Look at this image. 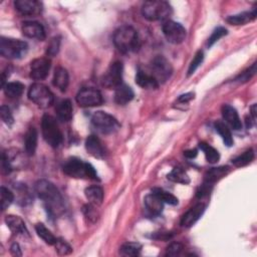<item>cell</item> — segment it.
<instances>
[{
	"label": "cell",
	"instance_id": "cell-1",
	"mask_svg": "<svg viewBox=\"0 0 257 257\" xmlns=\"http://www.w3.org/2000/svg\"><path fill=\"white\" fill-rule=\"evenodd\" d=\"M34 190L51 216L56 217L64 212L63 198L51 182L47 180H39L35 183Z\"/></svg>",
	"mask_w": 257,
	"mask_h": 257
},
{
	"label": "cell",
	"instance_id": "cell-2",
	"mask_svg": "<svg viewBox=\"0 0 257 257\" xmlns=\"http://www.w3.org/2000/svg\"><path fill=\"white\" fill-rule=\"evenodd\" d=\"M63 172L65 175L74 179L99 180L96 169L87 162L77 158L68 159L63 165Z\"/></svg>",
	"mask_w": 257,
	"mask_h": 257
},
{
	"label": "cell",
	"instance_id": "cell-3",
	"mask_svg": "<svg viewBox=\"0 0 257 257\" xmlns=\"http://www.w3.org/2000/svg\"><path fill=\"white\" fill-rule=\"evenodd\" d=\"M114 43L123 53L137 51L140 47V39L137 31L129 25L118 28L114 34Z\"/></svg>",
	"mask_w": 257,
	"mask_h": 257
},
{
	"label": "cell",
	"instance_id": "cell-4",
	"mask_svg": "<svg viewBox=\"0 0 257 257\" xmlns=\"http://www.w3.org/2000/svg\"><path fill=\"white\" fill-rule=\"evenodd\" d=\"M142 14L150 21H167L172 14V7L166 1L151 0V1H146L143 4Z\"/></svg>",
	"mask_w": 257,
	"mask_h": 257
},
{
	"label": "cell",
	"instance_id": "cell-5",
	"mask_svg": "<svg viewBox=\"0 0 257 257\" xmlns=\"http://www.w3.org/2000/svg\"><path fill=\"white\" fill-rule=\"evenodd\" d=\"M41 132L45 142L52 148H57L62 142V134L55 119L44 115L41 120Z\"/></svg>",
	"mask_w": 257,
	"mask_h": 257
},
{
	"label": "cell",
	"instance_id": "cell-6",
	"mask_svg": "<svg viewBox=\"0 0 257 257\" xmlns=\"http://www.w3.org/2000/svg\"><path fill=\"white\" fill-rule=\"evenodd\" d=\"M28 45L25 41L13 38L1 37L0 39V53L9 59H18L25 55Z\"/></svg>",
	"mask_w": 257,
	"mask_h": 257
},
{
	"label": "cell",
	"instance_id": "cell-7",
	"mask_svg": "<svg viewBox=\"0 0 257 257\" xmlns=\"http://www.w3.org/2000/svg\"><path fill=\"white\" fill-rule=\"evenodd\" d=\"M28 98L32 103L41 109L49 108L54 102V97L51 91L46 85L39 82L33 83L29 88Z\"/></svg>",
	"mask_w": 257,
	"mask_h": 257
},
{
	"label": "cell",
	"instance_id": "cell-8",
	"mask_svg": "<svg viewBox=\"0 0 257 257\" xmlns=\"http://www.w3.org/2000/svg\"><path fill=\"white\" fill-rule=\"evenodd\" d=\"M92 124L103 134H114L121 128L118 120L106 112H97L92 117Z\"/></svg>",
	"mask_w": 257,
	"mask_h": 257
},
{
	"label": "cell",
	"instance_id": "cell-9",
	"mask_svg": "<svg viewBox=\"0 0 257 257\" xmlns=\"http://www.w3.org/2000/svg\"><path fill=\"white\" fill-rule=\"evenodd\" d=\"M151 74L160 83L168 80L173 72L172 64L163 55H157L154 57L151 63Z\"/></svg>",
	"mask_w": 257,
	"mask_h": 257
},
{
	"label": "cell",
	"instance_id": "cell-10",
	"mask_svg": "<svg viewBox=\"0 0 257 257\" xmlns=\"http://www.w3.org/2000/svg\"><path fill=\"white\" fill-rule=\"evenodd\" d=\"M162 29L166 39L170 43L180 44L186 38V29L182 24L176 21H173V20L165 21L162 26Z\"/></svg>",
	"mask_w": 257,
	"mask_h": 257
},
{
	"label": "cell",
	"instance_id": "cell-11",
	"mask_svg": "<svg viewBox=\"0 0 257 257\" xmlns=\"http://www.w3.org/2000/svg\"><path fill=\"white\" fill-rule=\"evenodd\" d=\"M75 99L76 103L82 108L98 107L104 102L101 92L94 88H84L80 90Z\"/></svg>",
	"mask_w": 257,
	"mask_h": 257
},
{
	"label": "cell",
	"instance_id": "cell-12",
	"mask_svg": "<svg viewBox=\"0 0 257 257\" xmlns=\"http://www.w3.org/2000/svg\"><path fill=\"white\" fill-rule=\"evenodd\" d=\"M123 63L121 61H114L102 78L104 87L108 89H117L123 81Z\"/></svg>",
	"mask_w": 257,
	"mask_h": 257
},
{
	"label": "cell",
	"instance_id": "cell-13",
	"mask_svg": "<svg viewBox=\"0 0 257 257\" xmlns=\"http://www.w3.org/2000/svg\"><path fill=\"white\" fill-rule=\"evenodd\" d=\"M50 60L47 57L36 58L30 63V77L35 80L46 78L50 69Z\"/></svg>",
	"mask_w": 257,
	"mask_h": 257
},
{
	"label": "cell",
	"instance_id": "cell-14",
	"mask_svg": "<svg viewBox=\"0 0 257 257\" xmlns=\"http://www.w3.org/2000/svg\"><path fill=\"white\" fill-rule=\"evenodd\" d=\"M16 10L22 15H37L42 10V5L36 0H16L14 2Z\"/></svg>",
	"mask_w": 257,
	"mask_h": 257
},
{
	"label": "cell",
	"instance_id": "cell-15",
	"mask_svg": "<svg viewBox=\"0 0 257 257\" xmlns=\"http://www.w3.org/2000/svg\"><path fill=\"white\" fill-rule=\"evenodd\" d=\"M85 149L88 153L97 159H104L106 157V149L102 141L94 135H91L85 140Z\"/></svg>",
	"mask_w": 257,
	"mask_h": 257
},
{
	"label": "cell",
	"instance_id": "cell-16",
	"mask_svg": "<svg viewBox=\"0 0 257 257\" xmlns=\"http://www.w3.org/2000/svg\"><path fill=\"white\" fill-rule=\"evenodd\" d=\"M205 209H206L205 204H203V203L196 204L194 207H192L189 211H187L184 214V216L182 217V220H181V225L186 228L193 226L201 218V216L205 212Z\"/></svg>",
	"mask_w": 257,
	"mask_h": 257
},
{
	"label": "cell",
	"instance_id": "cell-17",
	"mask_svg": "<svg viewBox=\"0 0 257 257\" xmlns=\"http://www.w3.org/2000/svg\"><path fill=\"white\" fill-rule=\"evenodd\" d=\"M22 32L26 37L37 40H44L46 36L43 26L36 21L24 22L22 25Z\"/></svg>",
	"mask_w": 257,
	"mask_h": 257
},
{
	"label": "cell",
	"instance_id": "cell-18",
	"mask_svg": "<svg viewBox=\"0 0 257 257\" xmlns=\"http://www.w3.org/2000/svg\"><path fill=\"white\" fill-rule=\"evenodd\" d=\"M221 113L225 122L235 131H239L242 129V123L239 118L237 111L231 107L230 105H223L221 109Z\"/></svg>",
	"mask_w": 257,
	"mask_h": 257
},
{
	"label": "cell",
	"instance_id": "cell-19",
	"mask_svg": "<svg viewBox=\"0 0 257 257\" xmlns=\"http://www.w3.org/2000/svg\"><path fill=\"white\" fill-rule=\"evenodd\" d=\"M135 80L139 87H141L143 89L155 90V89H158L160 85L159 82L156 80V78L151 73H148L142 69H138Z\"/></svg>",
	"mask_w": 257,
	"mask_h": 257
},
{
	"label": "cell",
	"instance_id": "cell-20",
	"mask_svg": "<svg viewBox=\"0 0 257 257\" xmlns=\"http://www.w3.org/2000/svg\"><path fill=\"white\" fill-rule=\"evenodd\" d=\"M115 90V102L120 106H125L134 99V92L127 84L122 83Z\"/></svg>",
	"mask_w": 257,
	"mask_h": 257
},
{
	"label": "cell",
	"instance_id": "cell-21",
	"mask_svg": "<svg viewBox=\"0 0 257 257\" xmlns=\"http://www.w3.org/2000/svg\"><path fill=\"white\" fill-rule=\"evenodd\" d=\"M5 223L7 227L11 230V232H13L14 234L28 235L25 223L20 217L15 215H7L5 217Z\"/></svg>",
	"mask_w": 257,
	"mask_h": 257
},
{
	"label": "cell",
	"instance_id": "cell-22",
	"mask_svg": "<svg viewBox=\"0 0 257 257\" xmlns=\"http://www.w3.org/2000/svg\"><path fill=\"white\" fill-rule=\"evenodd\" d=\"M145 201V206L148 209V211L152 214V215H160L163 212L164 209V202L155 194V193H151L149 195H147L144 199Z\"/></svg>",
	"mask_w": 257,
	"mask_h": 257
},
{
	"label": "cell",
	"instance_id": "cell-23",
	"mask_svg": "<svg viewBox=\"0 0 257 257\" xmlns=\"http://www.w3.org/2000/svg\"><path fill=\"white\" fill-rule=\"evenodd\" d=\"M52 82H53L54 87L57 88L59 91L65 92L68 87V82H69V76H68L67 70L60 66L55 68Z\"/></svg>",
	"mask_w": 257,
	"mask_h": 257
},
{
	"label": "cell",
	"instance_id": "cell-24",
	"mask_svg": "<svg viewBox=\"0 0 257 257\" xmlns=\"http://www.w3.org/2000/svg\"><path fill=\"white\" fill-rule=\"evenodd\" d=\"M37 131L34 127H30L24 136V148L25 153L28 156H33L37 148Z\"/></svg>",
	"mask_w": 257,
	"mask_h": 257
},
{
	"label": "cell",
	"instance_id": "cell-25",
	"mask_svg": "<svg viewBox=\"0 0 257 257\" xmlns=\"http://www.w3.org/2000/svg\"><path fill=\"white\" fill-rule=\"evenodd\" d=\"M256 15H257L256 9H253L252 11H244L238 14L230 15L226 19V21L232 25H243L254 20L256 18Z\"/></svg>",
	"mask_w": 257,
	"mask_h": 257
},
{
	"label": "cell",
	"instance_id": "cell-26",
	"mask_svg": "<svg viewBox=\"0 0 257 257\" xmlns=\"http://www.w3.org/2000/svg\"><path fill=\"white\" fill-rule=\"evenodd\" d=\"M84 194L90 203L99 206L104 201V190L98 185H93L84 190Z\"/></svg>",
	"mask_w": 257,
	"mask_h": 257
},
{
	"label": "cell",
	"instance_id": "cell-27",
	"mask_svg": "<svg viewBox=\"0 0 257 257\" xmlns=\"http://www.w3.org/2000/svg\"><path fill=\"white\" fill-rule=\"evenodd\" d=\"M55 112H56V115H57V118L61 121V122H69L72 118V112H73V109H72V104L69 100H63L61 101L56 109H55Z\"/></svg>",
	"mask_w": 257,
	"mask_h": 257
},
{
	"label": "cell",
	"instance_id": "cell-28",
	"mask_svg": "<svg viewBox=\"0 0 257 257\" xmlns=\"http://www.w3.org/2000/svg\"><path fill=\"white\" fill-rule=\"evenodd\" d=\"M229 171H230V168L227 166L212 168L205 175V182L213 185L215 182H217L220 179H222L223 177H225L229 173Z\"/></svg>",
	"mask_w": 257,
	"mask_h": 257
},
{
	"label": "cell",
	"instance_id": "cell-29",
	"mask_svg": "<svg viewBox=\"0 0 257 257\" xmlns=\"http://www.w3.org/2000/svg\"><path fill=\"white\" fill-rule=\"evenodd\" d=\"M167 178L170 181L175 182V183H180V184H183V185H187V184L190 183L189 176L187 175V173L185 172V171L182 168H180V167L174 168L168 174Z\"/></svg>",
	"mask_w": 257,
	"mask_h": 257
},
{
	"label": "cell",
	"instance_id": "cell-30",
	"mask_svg": "<svg viewBox=\"0 0 257 257\" xmlns=\"http://www.w3.org/2000/svg\"><path fill=\"white\" fill-rule=\"evenodd\" d=\"M3 90L9 99H17L22 95L24 91V85L19 81H12L6 83L3 87Z\"/></svg>",
	"mask_w": 257,
	"mask_h": 257
},
{
	"label": "cell",
	"instance_id": "cell-31",
	"mask_svg": "<svg viewBox=\"0 0 257 257\" xmlns=\"http://www.w3.org/2000/svg\"><path fill=\"white\" fill-rule=\"evenodd\" d=\"M214 127H215V130L216 132L220 135V137L222 138L224 144L227 146V147H231L233 145V138H232V134H231V131L230 129L228 128V126L223 123L222 121H217L215 124H214Z\"/></svg>",
	"mask_w": 257,
	"mask_h": 257
},
{
	"label": "cell",
	"instance_id": "cell-32",
	"mask_svg": "<svg viewBox=\"0 0 257 257\" xmlns=\"http://www.w3.org/2000/svg\"><path fill=\"white\" fill-rule=\"evenodd\" d=\"M35 231L37 233V235L48 245H54L57 238L51 233V231L49 229H47L45 227L44 224L42 223H38L35 225Z\"/></svg>",
	"mask_w": 257,
	"mask_h": 257
},
{
	"label": "cell",
	"instance_id": "cell-33",
	"mask_svg": "<svg viewBox=\"0 0 257 257\" xmlns=\"http://www.w3.org/2000/svg\"><path fill=\"white\" fill-rule=\"evenodd\" d=\"M199 148L200 150L204 153L206 160L211 163V164H215L219 161L220 159V155L218 153V151L216 149H214L212 146H210L207 143H200L199 144Z\"/></svg>",
	"mask_w": 257,
	"mask_h": 257
},
{
	"label": "cell",
	"instance_id": "cell-34",
	"mask_svg": "<svg viewBox=\"0 0 257 257\" xmlns=\"http://www.w3.org/2000/svg\"><path fill=\"white\" fill-rule=\"evenodd\" d=\"M142 246L139 243L128 242L121 246L120 254L123 256H138L141 252Z\"/></svg>",
	"mask_w": 257,
	"mask_h": 257
},
{
	"label": "cell",
	"instance_id": "cell-35",
	"mask_svg": "<svg viewBox=\"0 0 257 257\" xmlns=\"http://www.w3.org/2000/svg\"><path fill=\"white\" fill-rule=\"evenodd\" d=\"M253 160H254V152H253V150L250 149V150H247L246 152H244L243 154L239 155L238 157H236L232 161V163L235 167L240 168V167H245V166L249 165Z\"/></svg>",
	"mask_w": 257,
	"mask_h": 257
},
{
	"label": "cell",
	"instance_id": "cell-36",
	"mask_svg": "<svg viewBox=\"0 0 257 257\" xmlns=\"http://www.w3.org/2000/svg\"><path fill=\"white\" fill-rule=\"evenodd\" d=\"M82 213H83L85 219H87L91 223H96L100 217V213H99L96 205H94L92 203H89L83 206Z\"/></svg>",
	"mask_w": 257,
	"mask_h": 257
},
{
	"label": "cell",
	"instance_id": "cell-37",
	"mask_svg": "<svg viewBox=\"0 0 257 257\" xmlns=\"http://www.w3.org/2000/svg\"><path fill=\"white\" fill-rule=\"evenodd\" d=\"M13 200H14L13 193L9 189L5 187H1V189H0V203H1V210L2 211L6 210L11 205Z\"/></svg>",
	"mask_w": 257,
	"mask_h": 257
},
{
	"label": "cell",
	"instance_id": "cell-38",
	"mask_svg": "<svg viewBox=\"0 0 257 257\" xmlns=\"http://www.w3.org/2000/svg\"><path fill=\"white\" fill-rule=\"evenodd\" d=\"M153 193H155L164 203H167V204H170V205H177L178 204V198L175 197L173 194H171L161 188H155L153 189L152 191Z\"/></svg>",
	"mask_w": 257,
	"mask_h": 257
},
{
	"label": "cell",
	"instance_id": "cell-39",
	"mask_svg": "<svg viewBox=\"0 0 257 257\" xmlns=\"http://www.w3.org/2000/svg\"><path fill=\"white\" fill-rule=\"evenodd\" d=\"M203 59H204V53H203V51H202V50L197 51V53L195 54L193 60H192L191 63H190V66H189V68H188V76L192 75V74L196 71V69H197V68L201 65V63L203 62Z\"/></svg>",
	"mask_w": 257,
	"mask_h": 257
},
{
	"label": "cell",
	"instance_id": "cell-40",
	"mask_svg": "<svg viewBox=\"0 0 257 257\" xmlns=\"http://www.w3.org/2000/svg\"><path fill=\"white\" fill-rule=\"evenodd\" d=\"M54 246H55V250L59 255H68L72 252L71 246L63 239H57Z\"/></svg>",
	"mask_w": 257,
	"mask_h": 257
},
{
	"label": "cell",
	"instance_id": "cell-41",
	"mask_svg": "<svg viewBox=\"0 0 257 257\" xmlns=\"http://www.w3.org/2000/svg\"><path fill=\"white\" fill-rule=\"evenodd\" d=\"M59 48H60V37L59 36L53 37L47 45L46 54L48 56H54L58 53Z\"/></svg>",
	"mask_w": 257,
	"mask_h": 257
},
{
	"label": "cell",
	"instance_id": "cell-42",
	"mask_svg": "<svg viewBox=\"0 0 257 257\" xmlns=\"http://www.w3.org/2000/svg\"><path fill=\"white\" fill-rule=\"evenodd\" d=\"M227 34V29L224 27H217L211 34V36L208 39V46L211 47L214 43H216L220 38L225 36Z\"/></svg>",
	"mask_w": 257,
	"mask_h": 257
},
{
	"label": "cell",
	"instance_id": "cell-43",
	"mask_svg": "<svg viewBox=\"0 0 257 257\" xmlns=\"http://www.w3.org/2000/svg\"><path fill=\"white\" fill-rule=\"evenodd\" d=\"M0 117H1V120L8 126H12L13 123H14V120H13V117H12V114H11V111L10 109L7 107V106H1V108H0Z\"/></svg>",
	"mask_w": 257,
	"mask_h": 257
},
{
	"label": "cell",
	"instance_id": "cell-44",
	"mask_svg": "<svg viewBox=\"0 0 257 257\" xmlns=\"http://www.w3.org/2000/svg\"><path fill=\"white\" fill-rule=\"evenodd\" d=\"M183 250V245L179 242H174V243H171L166 251V255L167 256H177L179 255Z\"/></svg>",
	"mask_w": 257,
	"mask_h": 257
},
{
	"label": "cell",
	"instance_id": "cell-45",
	"mask_svg": "<svg viewBox=\"0 0 257 257\" xmlns=\"http://www.w3.org/2000/svg\"><path fill=\"white\" fill-rule=\"evenodd\" d=\"M256 72V63H253L248 69H246L244 72H242L237 78L236 80L238 81H242V82H245L247 80H249Z\"/></svg>",
	"mask_w": 257,
	"mask_h": 257
},
{
	"label": "cell",
	"instance_id": "cell-46",
	"mask_svg": "<svg viewBox=\"0 0 257 257\" xmlns=\"http://www.w3.org/2000/svg\"><path fill=\"white\" fill-rule=\"evenodd\" d=\"M194 96L195 95L193 93H188V94L182 95V96L179 97L178 102H180V103H188V102H190L191 100L194 99Z\"/></svg>",
	"mask_w": 257,
	"mask_h": 257
},
{
	"label": "cell",
	"instance_id": "cell-47",
	"mask_svg": "<svg viewBox=\"0 0 257 257\" xmlns=\"http://www.w3.org/2000/svg\"><path fill=\"white\" fill-rule=\"evenodd\" d=\"M10 251L13 256H21L22 255V252H21V249H20V246L18 243H13L10 248Z\"/></svg>",
	"mask_w": 257,
	"mask_h": 257
},
{
	"label": "cell",
	"instance_id": "cell-48",
	"mask_svg": "<svg viewBox=\"0 0 257 257\" xmlns=\"http://www.w3.org/2000/svg\"><path fill=\"white\" fill-rule=\"evenodd\" d=\"M171 236H172V234L171 233H164V232H161V233H155L154 235H152L153 238H156V239H161V240H168L171 238Z\"/></svg>",
	"mask_w": 257,
	"mask_h": 257
},
{
	"label": "cell",
	"instance_id": "cell-49",
	"mask_svg": "<svg viewBox=\"0 0 257 257\" xmlns=\"http://www.w3.org/2000/svg\"><path fill=\"white\" fill-rule=\"evenodd\" d=\"M197 154H198V151L196 150V149H192V150H188V151H185L184 152V156L186 157V158H188V159H193V158H195L196 156H197Z\"/></svg>",
	"mask_w": 257,
	"mask_h": 257
}]
</instances>
